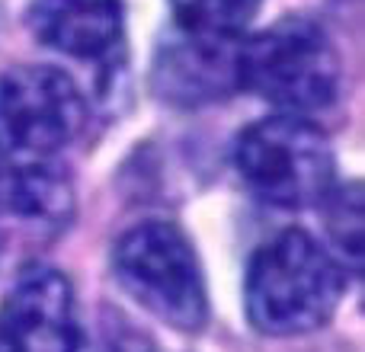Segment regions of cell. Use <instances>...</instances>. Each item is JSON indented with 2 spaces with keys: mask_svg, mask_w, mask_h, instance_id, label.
<instances>
[{
  "mask_svg": "<svg viewBox=\"0 0 365 352\" xmlns=\"http://www.w3.org/2000/svg\"><path fill=\"white\" fill-rule=\"evenodd\" d=\"M346 269L308 231L276 234L253 253L244 279L247 321L263 336H304L334 317Z\"/></svg>",
  "mask_w": 365,
  "mask_h": 352,
  "instance_id": "6da1fadb",
  "label": "cell"
},
{
  "mask_svg": "<svg viewBox=\"0 0 365 352\" xmlns=\"http://www.w3.org/2000/svg\"><path fill=\"white\" fill-rule=\"evenodd\" d=\"M237 81L279 113L304 115L336 100L340 58L324 26L285 16L237 42Z\"/></svg>",
  "mask_w": 365,
  "mask_h": 352,
  "instance_id": "7a4b0ae2",
  "label": "cell"
},
{
  "mask_svg": "<svg viewBox=\"0 0 365 352\" xmlns=\"http://www.w3.org/2000/svg\"><path fill=\"white\" fill-rule=\"evenodd\" d=\"M113 272L125 295L160 323L199 333L208 323V289L192 240L170 221H145L113 247Z\"/></svg>",
  "mask_w": 365,
  "mask_h": 352,
  "instance_id": "3957f363",
  "label": "cell"
},
{
  "mask_svg": "<svg viewBox=\"0 0 365 352\" xmlns=\"http://www.w3.org/2000/svg\"><path fill=\"white\" fill-rule=\"evenodd\" d=\"M234 167L257 199L276 208L321 205L336 186V160L324 132L304 115L253 122L234 145Z\"/></svg>",
  "mask_w": 365,
  "mask_h": 352,
  "instance_id": "277c9868",
  "label": "cell"
},
{
  "mask_svg": "<svg viewBox=\"0 0 365 352\" xmlns=\"http://www.w3.org/2000/svg\"><path fill=\"white\" fill-rule=\"evenodd\" d=\"M87 106L64 71L23 64L0 71V154L48 160L81 135Z\"/></svg>",
  "mask_w": 365,
  "mask_h": 352,
  "instance_id": "5b68a950",
  "label": "cell"
},
{
  "mask_svg": "<svg viewBox=\"0 0 365 352\" xmlns=\"http://www.w3.org/2000/svg\"><path fill=\"white\" fill-rule=\"evenodd\" d=\"M77 323L74 285L48 266L26 269L0 304V327L23 352H71Z\"/></svg>",
  "mask_w": 365,
  "mask_h": 352,
  "instance_id": "8992f818",
  "label": "cell"
},
{
  "mask_svg": "<svg viewBox=\"0 0 365 352\" xmlns=\"http://www.w3.org/2000/svg\"><path fill=\"white\" fill-rule=\"evenodd\" d=\"M237 42L240 38H208L177 29L160 45L154 61V87L173 106H205L227 100L237 81Z\"/></svg>",
  "mask_w": 365,
  "mask_h": 352,
  "instance_id": "52a82bcc",
  "label": "cell"
},
{
  "mask_svg": "<svg viewBox=\"0 0 365 352\" xmlns=\"http://www.w3.org/2000/svg\"><path fill=\"white\" fill-rule=\"evenodd\" d=\"M26 23L45 48L100 61L119 48L125 10L122 0H32Z\"/></svg>",
  "mask_w": 365,
  "mask_h": 352,
  "instance_id": "ba28073f",
  "label": "cell"
},
{
  "mask_svg": "<svg viewBox=\"0 0 365 352\" xmlns=\"http://www.w3.org/2000/svg\"><path fill=\"white\" fill-rule=\"evenodd\" d=\"M71 182L51 160H13L0 154V221L61 231L71 221Z\"/></svg>",
  "mask_w": 365,
  "mask_h": 352,
  "instance_id": "9c48e42d",
  "label": "cell"
},
{
  "mask_svg": "<svg viewBox=\"0 0 365 352\" xmlns=\"http://www.w3.org/2000/svg\"><path fill=\"white\" fill-rule=\"evenodd\" d=\"M177 29L208 38H240L263 0H167Z\"/></svg>",
  "mask_w": 365,
  "mask_h": 352,
  "instance_id": "30bf717a",
  "label": "cell"
},
{
  "mask_svg": "<svg viewBox=\"0 0 365 352\" xmlns=\"http://www.w3.org/2000/svg\"><path fill=\"white\" fill-rule=\"evenodd\" d=\"M327 208V234L336 247V263L346 269L353 263V269L359 272L362 263V189L359 182L353 186L330 189V195L321 202Z\"/></svg>",
  "mask_w": 365,
  "mask_h": 352,
  "instance_id": "8fae6325",
  "label": "cell"
},
{
  "mask_svg": "<svg viewBox=\"0 0 365 352\" xmlns=\"http://www.w3.org/2000/svg\"><path fill=\"white\" fill-rule=\"evenodd\" d=\"M71 352H158V346L135 323L106 311L93 323H77L74 349Z\"/></svg>",
  "mask_w": 365,
  "mask_h": 352,
  "instance_id": "7c38bea8",
  "label": "cell"
},
{
  "mask_svg": "<svg viewBox=\"0 0 365 352\" xmlns=\"http://www.w3.org/2000/svg\"><path fill=\"white\" fill-rule=\"evenodd\" d=\"M0 352H23V349H19V343L13 340L4 327H0Z\"/></svg>",
  "mask_w": 365,
  "mask_h": 352,
  "instance_id": "4fadbf2b",
  "label": "cell"
}]
</instances>
